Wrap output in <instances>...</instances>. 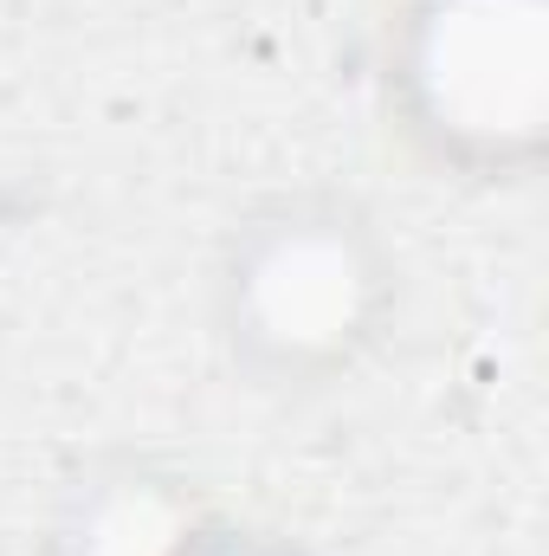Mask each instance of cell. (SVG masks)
<instances>
[{
	"label": "cell",
	"mask_w": 549,
	"mask_h": 556,
	"mask_svg": "<svg viewBox=\"0 0 549 556\" xmlns=\"http://www.w3.org/2000/svg\"><path fill=\"white\" fill-rule=\"evenodd\" d=\"M401 253L369 201L284 188L214 247L207 330L233 376L266 395H323L375 363L401 317Z\"/></svg>",
	"instance_id": "6da1fadb"
},
{
	"label": "cell",
	"mask_w": 549,
	"mask_h": 556,
	"mask_svg": "<svg viewBox=\"0 0 549 556\" xmlns=\"http://www.w3.org/2000/svg\"><path fill=\"white\" fill-rule=\"evenodd\" d=\"M382 111L433 175L511 188L549 155V0H395Z\"/></svg>",
	"instance_id": "7a4b0ae2"
},
{
	"label": "cell",
	"mask_w": 549,
	"mask_h": 556,
	"mask_svg": "<svg viewBox=\"0 0 549 556\" xmlns=\"http://www.w3.org/2000/svg\"><path fill=\"white\" fill-rule=\"evenodd\" d=\"M220 525L227 518L188 466L104 446L59 479L39 525V556H201Z\"/></svg>",
	"instance_id": "3957f363"
},
{
	"label": "cell",
	"mask_w": 549,
	"mask_h": 556,
	"mask_svg": "<svg viewBox=\"0 0 549 556\" xmlns=\"http://www.w3.org/2000/svg\"><path fill=\"white\" fill-rule=\"evenodd\" d=\"M201 556H310V551L291 544V538H278V531H259V525H220L214 544Z\"/></svg>",
	"instance_id": "277c9868"
}]
</instances>
